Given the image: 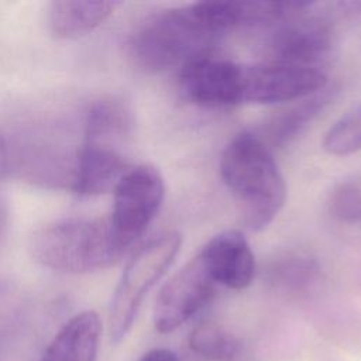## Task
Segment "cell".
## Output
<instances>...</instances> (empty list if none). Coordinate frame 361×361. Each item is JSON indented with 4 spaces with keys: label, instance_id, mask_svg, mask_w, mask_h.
Masks as SVG:
<instances>
[{
    "label": "cell",
    "instance_id": "6da1fadb",
    "mask_svg": "<svg viewBox=\"0 0 361 361\" xmlns=\"http://www.w3.org/2000/svg\"><path fill=\"white\" fill-rule=\"evenodd\" d=\"M221 35L203 1L165 8L135 28L128 44L130 56L140 69L158 73L210 54Z\"/></svg>",
    "mask_w": 361,
    "mask_h": 361
},
{
    "label": "cell",
    "instance_id": "7a4b0ae2",
    "mask_svg": "<svg viewBox=\"0 0 361 361\" xmlns=\"http://www.w3.org/2000/svg\"><path fill=\"white\" fill-rule=\"evenodd\" d=\"M220 175L251 230L267 227L285 204L283 176L272 151L254 131H243L228 141L220 158Z\"/></svg>",
    "mask_w": 361,
    "mask_h": 361
},
{
    "label": "cell",
    "instance_id": "3957f363",
    "mask_svg": "<svg viewBox=\"0 0 361 361\" xmlns=\"http://www.w3.org/2000/svg\"><path fill=\"white\" fill-rule=\"evenodd\" d=\"M32 258L63 274H89L114 264L124 252L109 217H71L37 228L28 243Z\"/></svg>",
    "mask_w": 361,
    "mask_h": 361
},
{
    "label": "cell",
    "instance_id": "277c9868",
    "mask_svg": "<svg viewBox=\"0 0 361 361\" xmlns=\"http://www.w3.org/2000/svg\"><path fill=\"white\" fill-rule=\"evenodd\" d=\"M180 245L182 235L169 231L145 243L130 258L109 309V333L113 343L126 338L145 296L171 267Z\"/></svg>",
    "mask_w": 361,
    "mask_h": 361
},
{
    "label": "cell",
    "instance_id": "5b68a950",
    "mask_svg": "<svg viewBox=\"0 0 361 361\" xmlns=\"http://www.w3.org/2000/svg\"><path fill=\"white\" fill-rule=\"evenodd\" d=\"M113 192L109 223L124 252L144 234L159 212L165 195L164 178L152 165H137L127 169Z\"/></svg>",
    "mask_w": 361,
    "mask_h": 361
},
{
    "label": "cell",
    "instance_id": "8992f818",
    "mask_svg": "<svg viewBox=\"0 0 361 361\" xmlns=\"http://www.w3.org/2000/svg\"><path fill=\"white\" fill-rule=\"evenodd\" d=\"M327 76L317 66L267 62L243 65V103H285L309 97L326 89Z\"/></svg>",
    "mask_w": 361,
    "mask_h": 361
},
{
    "label": "cell",
    "instance_id": "52a82bcc",
    "mask_svg": "<svg viewBox=\"0 0 361 361\" xmlns=\"http://www.w3.org/2000/svg\"><path fill=\"white\" fill-rule=\"evenodd\" d=\"M243 65L214 56L212 52L185 63L178 89L190 104L203 109H226L243 103Z\"/></svg>",
    "mask_w": 361,
    "mask_h": 361
},
{
    "label": "cell",
    "instance_id": "ba28073f",
    "mask_svg": "<svg viewBox=\"0 0 361 361\" xmlns=\"http://www.w3.org/2000/svg\"><path fill=\"white\" fill-rule=\"evenodd\" d=\"M214 286V281L197 254L161 288L152 310L155 329L159 333H169L180 327L207 305Z\"/></svg>",
    "mask_w": 361,
    "mask_h": 361
},
{
    "label": "cell",
    "instance_id": "9c48e42d",
    "mask_svg": "<svg viewBox=\"0 0 361 361\" xmlns=\"http://www.w3.org/2000/svg\"><path fill=\"white\" fill-rule=\"evenodd\" d=\"M278 23L268 42V62L317 66L329 54L333 32L324 17L307 14L306 8Z\"/></svg>",
    "mask_w": 361,
    "mask_h": 361
},
{
    "label": "cell",
    "instance_id": "30bf717a",
    "mask_svg": "<svg viewBox=\"0 0 361 361\" xmlns=\"http://www.w3.org/2000/svg\"><path fill=\"white\" fill-rule=\"evenodd\" d=\"M199 257L214 283L228 289L247 288L255 275L254 252L237 230H227L210 238Z\"/></svg>",
    "mask_w": 361,
    "mask_h": 361
},
{
    "label": "cell",
    "instance_id": "8fae6325",
    "mask_svg": "<svg viewBox=\"0 0 361 361\" xmlns=\"http://www.w3.org/2000/svg\"><path fill=\"white\" fill-rule=\"evenodd\" d=\"M128 168L118 149L80 141L71 190L80 196H94L114 190Z\"/></svg>",
    "mask_w": 361,
    "mask_h": 361
},
{
    "label": "cell",
    "instance_id": "7c38bea8",
    "mask_svg": "<svg viewBox=\"0 0 361 361\" xmlns=\"http://www.w3.org/2000/svg\"><path fill=\"white\" fill-rule=\"evenodd\" d=\"M102 322L94 310L71 317L54 336L39 361H96Z\"/></svg>",
    "mask_w": 361,
    "mask_h": 361
},
{
    "label": "cell",
    "instance_id": "4fadbf2b",
    "mask_svg": "<svg viewBox=\"0 0 361 361\" xmlns=\"http://www.w3.org/2000/svg\"><path fill=\"white\" fill-rule=\"evenodd\" d=\"M134 126V114L126 100L117 96H102L93 100L83 114L82 142L117 148Z\"/></svg>",
    "mask_w": 361,
    "mask_h": 361
},
{
    "label": "cell",
    "instance_id": "5bb4252c",
    "mask_svg": "<svg viewBox=\"0 0 361 361\" xmlns=\"http://www.w3.org/2000/svg\"><path fill=\"white\" fill-rule=\"evenodd\" d=\"M117 6L116 1H52L47 11L48 28L56 38H79L102 25Z\"/></svg>",
    "mask_w": 361,
    "mask_h": 361
},
{
    "label": "cell",
    "instance_id": "9a60e30c",
    "mask_svg": "<svg viewBox=\"0 0 361 361\" xmlns=\"http://www.w3.org/2000/svg\"><path fill=\"white\" fill-rule=\"evenodd\" d=\"M330 93L323 89L316 94L302 99L290 107L269 117L255 133L272 151V148L283 147L295 140L306 126L319 114L329 103Z\"/></svg>",
    "mask_w": 361,
    "mask_h": 361
},
{
    "label": "cell",
    "instance_id": "2e32d148",
    "mask_svg": "<svg viewBox=\"0 0 361 361\" xmlns=\"http://www.w3.org/2000/svg\"><path fill=\"white\" fill-rule=\"evenodd\" d=\"M190 348L200 357L210 361H230L241 348L240 340L221 324L203 320L189 334Z\"/></svg>",
    "mask_w": 361,
    "mask_h": 361
},
{
    "label": "cell",
    "instance_id": "e0dca14e",
    "mask_svg": "<svg viewBox=\"0 0 361 361\" xmlns=\"http://www.w3.org/2000/svg\"><path fill=\"white\" fill-rule=\"evenodd\" d=\"M323 149L334 157H347L361 151V102L351 106L327 130Z\"/></svg>",
    "mask_w": 361,
    "mask_h": 361
},
{
    "label": "cell",
    "instance_id": "ac0fdd59",
    "mask_svg": "<svg viewBox=\"0 0 361 361\" xmlns=\"http://www.w3.org/2000/svg\"><path fill=\"white\" fill-rule=\"evenodd\" d=\"M319 272L317 262L302 252H286L275 258L268 268L269 281L289 289L312 283Z\"/></svg>",
    "mask_w": 361,
    "mask_h": 361
},
{
    "label": "cell",
    "instance_id": "d6986e66",
    "mask_svg": "<svg viewBox=\"0 0 361 361\" xmlns=\"http://www.w3.org/2000/svg\"><path fill=\"white\" fill-rule=\"evenodd\" d=\"M27 310L21 288L11 281H0V351L20 330Z\"/></svg>",
    "mask_w": 361,
    "mask_h": 361
},
{
    "label": "cell",
    "instance_id": "ffe728a7",
    "mask_svg": "<svg viewBox=\"0 0 361 361\" xmlns=\"http://www.w3.org/2000/svg\"><path fill=\"white\" fill-rule=\"evenodd\" d=\"M330 214L347 224H361V182L345 180L334 186L327 200Z\"/></svg>",
    "mask_w": 361,
    "mask_h": 361
},
{
    "label": "cell",
    "instance_id": "44dd1931",
    "mask_svg": "<svg viewBox=\"0 0 361 361\" xmlns=\"http://www.w3.org/2000/svg\"><path fill=\"white\" fill-rule=\"evenodd\" d=\"M138 361H179V358L169 348H152L147 351Z\"/></svg>",
    "mask_w": 361,
    "mask_h": 361
},
{
    "label": "cell",
    "instance_id": "7402d4cb",
    "mask_svg": "<svg viewBox=\"0 0 361 361\" xmlns=\"http://www.w3.org/2000/svg\"><path fill=\"white\" fill-rule=\"evenodd\" d=\"M8 176V142L7 137L0 133V180Z\"/></svg>",
    "mask_w": 361,
    "mask_h": 361
},
{
    "label": "cell",
    "instance_id": "603a6c76",
    "mask_svg": "<svg viewBox=\"0 0 361 361\" xmlns=\"http://www.w3.org/2000/svg\"><path fill=\"white\" fill-rule=\"evenodd\" d=\"M3 227H4V212H3V209H1V204H0V235H1Z\"/></svg>",
    "mask_w": 361,
    "mask_h": 361
}]
</instances>
